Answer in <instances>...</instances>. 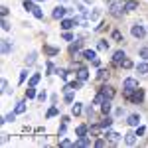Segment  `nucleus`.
I'll return each instance as SVG.
<instances>
[{"mask_svg": "<svg viewBox=\"0 0 148 148\" xmlns=\"http://www.w3.org/2000/svg\"><path fill=\"white\" fill-rule=\"evenodd\" d=\"M59 144H61V146H73V142H71V140H67V138H63Z\"/></svg>", "mask_w": 148, "mask_h": 148, "instance_id": "38", "label": "nucleus"}, {"mask_svg": "<svg viewBox=\"0 0 148 148\" xmlns=\"http://www.w3.org/2000/svg\"><path fill=\"white\" fill-rule=\"evenodd\" d=\"M142 134H144V128H142V126H138V130H136V136H142Z\"/></svg>", "mask_w": 148, "mask_h": 148, "instance_id": "44", "label": "nucleus"}, {"mask_svg": "<svg viewBox=\"0 0 148 148\" xmlns=\"http://www.w3.org/2000/svg\"><path fill=\"white\" fill-rule=\"evenodd\" d=\"M2 91H4V93H8V81H6V79L2 81Z\"/></svg>", "mask_w": 148, "mask_h": 148, "instance_id": "41", "label": "nucleus"}, {"mask_svg": "<svg viewBox=\"0 0 148 148\" xmlns=\"http://www.w3.org/2000/svg\"><path fill=\"white\" fill-rule=\"evenodd\" d=\"M32 12H34V16H36V18H38V20H42V18H44V12L40 10V8H34V10H32Z\"/></svg>", "mask_w": 148, "mask_h": 148, "instance_id": "29", "label": "nucleus"}, {"mask_svg": "<svg viewBox=\"0 0 148 148\" xmlns=\"http://www.w3.org/2000/svg\"><path fill=\"white\" fill-rule=\"evenodd\" d=\"M97 77H99V81H105V79H107V77H109V71H107V69H101Z\"/></svg>", "mask_w": 148, "mask_h": 148, "instance_id": "23", "label": "nucleus"}, {"mask_svg": "<svg viewBox=\"0 0 148 148\" xmlns=\"http://www.w3.org/2000/svg\"><path fill=\"white\" fill-rule=\"evenodd\" d=\"M111 14L119 18V16L123 14V4H121V2H113V4H111Z\"/></svg>", "mask_w": 148, "mask_h": 148, "instance_id": "2", "label": "nucleus"}, {"mask_svg": "<svg viewBox=\"0 0 148 148\" xmlns=\"http://www.w3.org/2000/svg\"><path fill=\"white\" fill-rule=\"evenodd\" d=\"M44 51H46L47 56H56L59 49H56V47H49V46H44Z\"/></svg>", "mask_w": 148, "mask_h": 148, "instance_id": "19", "label": "nucleus"}, {"mask_svg": "<svg viewBox=\"0 0 148 148\" xmlns=\"http://www.w3.org/2000/svg\"><path fill=\"white\" fill-rule=\"evenodd\" d=\"M107 136H109V140H111V142H119V134H116V132H109Z\"/></svg>", "mask_w": 148, "mask_h": 148, "instance_id": "31", "label": "nucleus"}, {"mask_svg": "<svg viewBox=\"0 0 148 148\" xmlns=\"http://www.w3.org/2000/svg\"><path fill=\"white\" fill-rule=\"evenodd\" d=\"M40 77H42L40 73H34V75H32V79H30V85L36 87V85H38V81H40Z\"/></svg>", "mask_w": 148, "mask_h": 148, "instance_id": "20", "label": "nucleus"}, {"mask_svg": "<svg viewBox=\"0 0 148 148\" xmlns=\"http://www.w3.org/2000/svg\"><path fill=\"white\" fill-rule=\"evenodd\" d=\"M79 46H81V42H77V44H73V46L69 47V51H71V53H75V51L79 49Z\"/></svg>", "mask_w": 148, "mask_h": 148, "instance_id": "37", "label": "nucleus"}, {"mask_svg": "<svg viewBox=\"0 0 148 148\" xmlns=\"http://www.w3.org/2000/svg\"><path fill=\"white\" fill-rule=\"evenodd\" d=\"M63 16H65V8H63V6H57L56 10H53V18L59 20V18H63Z\"/></svg>", "mask_w": 148, "mask_h": 148, "instance_id": "9", "label": "nucleus"}, {"mask_svg": "<svg viewBox=\"0 0 148 148\" xmlns=\"http://www.w3.org/2000/svg\"><path fill=\"white\" fill-rule=\"evenodd\" d=\"M140 56L144 57V59H148V47H144V49H140Z\"/></svg>", "mask_w": 148, "mask_h": 148, "instance_id": "40", "label": "nucleus"}, {"mask_svg": "<svg viewBox=\"0 0 148 148\" xmlns=\"http://www.w3.org/2000/svg\"><path fill=\"white\" fill-rule=\"evenodd\" d=\"M101 125H103V128H109V126L113 125V119H111V116H107V119H103V123H101Z\"/></svg>", "mask_w": 148, "mask_h": 148, "instance_id": "24", "label": "nucleus"}, {"mask_svg": "<svg viewBox=\"0 0 148 148\" xmlns=\"http://www.w3.org/2000/svg\"><path fill=\"white\" fill-rule=\"evenodd\" d=\"M87 77H89V71H87L85 67H79V73H77V79H79V81H85Z\"/></svg>", "mask_w": 148, "mask_h": 148, "instance_id": "10", "label": "nucleus"}, {"mask_svg": "<svg viewBox=\"0 0 148 148\" xmlns=\"http://www.w3.org/2000/svg\"><path fill=\"white\" fill-rule=\"evenodd\" d=\"M10 49H12L10 42H6V40H4V42H2V53H8V51H10Z\"/></svg>", "mask_w": 148, "mask_h": 148, "instance_id": "21", "label": "nucleus"}, {"mask_svg": "<svg viewBox=\"0 0 148 148\" xmlns=\"http://www.w3.org/2000/svg\"><path fill=\"white\" fill-rule=\"evenodd\" d=\"M83 56H85V59H89V61H93V59H95V57H97V53H95V51H93V49H87V51H85V53H83Z\"/></svg>", "mask_w": 148, "mask_h": 148, "instance_id": "18", "label": "nucleus"}, {"mask_svg": "<svg viewBox=\"0 0 148 148\" xmlns=\"http://www.w3.org/2000/svg\"><path fill=\"white\" fill-rule=\"evenodd\" d=\"M26 97H28V99H34V97H36V91H34V87H32V85L26 89Z\"/></svg>", "mask_w": 148, "mask_h": 148, "instance_id": "22", "label": "nucleus"}, {"mask_svg": "<svg viewBox=\"0 0 148 148\" xmlns=\"http://www.w3.org/2000/svg\"><path fill=\"white\" fill-rule=\"evenodd\" d=\"M101 128H103V125H93L91 126V132H93V134H99V132H101Z\"/></svg>", "mask_w": 148, "mask_h": 148, "instance_id": "30", "label": "nucleus"}, {"mask_svg": "<svg viewBox=\"0 0 148 148\" xmlns=\"http://www.w3.org/2000/svg\"><path fill=\"white\" fill-rule=\"evenodd\" d=\"M24 111H26V103H18V105H16V113H24Z\"/></svg>", "mask_w": 148, "mask_h": 148, "instance_id": "26", "label": "nucleus"}, {"mask_svg": "<svg viewBox=\"0 0 148 148\" xmlns=\"http://www.w3.org/2000/svg\"><path fill=\"white\" fill-rule=\"evenodd\" d=\"M24 8H26V10H34L36 6H34V2H32V0H26V2H24Z\"/></svg>", "mask_w": 148, "mask_h": 148, "instance_id": "27", "label": "nucleus"}, {"mask_svg": "<svg viewBox=\"0 0 148 148\" xmlns=\"http://www.w3.org/2000/svg\"><path fill=\"white\" fill-rule=\"evenodd\" d=\"M87 132V126H77V136H85Z\"/></svg>", "mask_w": 148, "mask_h": 148, "instance_id": "33", "label": "nucleus"}, {"mask_svg": "<svg viewBox=\"0 0 148 148\" xmlns=\"http://www.w3.org/2000/svg\"><path fill=\"white\" fill-rule=\"evenodd\" d=\"M65 101H67V103L73 101V93H67V95H65Z\"/></svg>", "mask_w": 148, "mask_h": 148, "instance_id": "42", "label": "nucleus"}, {"mask_svg": "<svg viewBox=\"0 0 148 148\" xmlns=\"http://www.w3.org/2000/svg\"><path fill=\"white\" fill-rule=\"evenodd\" d=\"M73 24H75V20H63L61 22V28L63 30H69V28H73Z\"/></svg>", "mask_w": 148, "mask_h": 148, "instance_id": "17", "label": "nucleus"}, {"mask_svg": "<svg viewBox=\"0 0 148 148\" xmlns=\"http://www.w3.org/2000/svg\"><path fill=\"white\" fill-rule=\"evenodd\" d=\"M14 119H16V114L12 113V114H6V116H4V121H2V123H12V121H14Z\"/></svg>", "mask_w": 148, "mask_h": 148, "instance_id": "35", "label": "nucleus"}, {"mask_svg": "<svg viewBox=\"0 0 148 148\" xmlns=\"http://www.w3.org/2000/svg\"><path fill=\"white\" fill-rule=\"evenodd\" d=\"M107 101V97H105V93H99V95H97V97H95V105H103V103Z\"/></svg>", "mask_w": 148, "mask_h": 148, "instance_id": "15", "label": "nucleus"}, {"mask_svg": "<svg viewBox=\"0 0 148 148\" xmlns=\"http://www.w3.org/2000/svg\"><path fill=\"white\" fill-rule=\"evenodd\" d=\"M136 71H138V73H142V75H146V73H148V63H138Z\"/></svg>", "mask_w": 148, "mask_h": 148, "instance_id": "13", "label": "nucleus"}, {"mask_svg": "<svg viewBox=\"0 0 148 148\" xmlns=\"http://www.w3.org/2000/svg\"><path fill=\"white\" fill-rule=\"evenodd\" d=\"M130 32H132V36H134V38H142V36H144V28H142L140 24H134Z\"/></svg>", "mask_w": 148, "mask_h": 148, "instance_id": "3", "label": "nucleus"}, {"mask_svg": "<svg viewBox=\"0 0 148 148\" xmlns=\"http://www.w3.org/2000/svg\"><path fill=\"white\" fill-rule=\"evenodd\" d=\"M125 59H126L125 51H116V53L113 56V61H114V65H121V63H123Z\"/></svg>", "mask_w": 148, "mask_h": 148, "instance_id": "5", "label": "nucleus"}, {"mask_svg": "<svg viewBox=\"0 0 148 148\" xmlns=\"http://www.w3.org/2000/svg\"><path fill=\"white\" fill-rule=\"evenodd\" d=\"M107 47H109V42H107V40H101V42H99V49H101V51H105Z\"/></svg>", "mask_w": 148, "mask_h": 148, "instance_id": "32", "label": "nucleus"}, {"mask_svg": "<svg viewBox=\"0 0 148 148\" xmlns=\"http://www.w3.org/2000/svg\"><path fill=\"white\" fill-rule=\"evenodd\" d=\"M99 16H101V10H99V8H95L93 12H89V20H91V22H97Z\"/></svg>", "mask_w": 148, "mask_h": 148, "instance_id": "11", "label": "nucleus"}, {"mask_svg": "<svg viewBox=\"0 0 148 148\" xmlns=\"http://www.w3.org/2000/svg\"><path fill=\"white\" fill-rule=\"evenodd\" d=\"M57 114V107H51L49 111H47V119H51V116H56Z\"/></svg>", "mask_w": 148, "mask_h": 148, "instance_id": "34", "label": "nucleus"}, {"mask_svg": "<svg viewBox=\"0 0 148 148\" xmlns=\"http://www.w3.org/2000/svg\"><path fill=\"white\" fill-rule=\"evenodd\" d=\"M130 101L132 103H142L144 101V91H142V89H136V93L130 97Z\"/></svg>", "mask_w": 148, "mask_h": 148, "instance_id": "4", "label": "nucleus"}, {"mask_svg": "<svg viewBox=\"0 0 148 148\" xmlns=\"http://www.w3.org/2000/svg\"><path fill=\"white\" fill-rule=\"evenodd\" d=\"M125 142L128 146H134V144H136V132H128L125 136Z\"/></svg>", "mask_w": 148, "mask_h": 148, "instance_id": "6", "label": "nucleus"}, {"mask_svg": "<svg viewBox=\"0 0 148 148\" xmlns=\"http://www.w3.org/2000/svg\"><path fill=\"white\" fill-rule=\"evenodd\" d=\"M121 38H123V36H121V32H119V30H114V32H113V40H116V42H119Z\"/></svg>", "mask_w": 148, "mask_h": 148, "instance_id": "39", "label": "nucleus"}, {"mask_svg": "<svg viewBox=\"0 0 148 148\" xmlns=\"http://www.w3.org/2000/svg\"><path fill=\"white\" fill-rule=\"evenodd\" d=\"M126 123H128L130 126H138V123H140V114H130Z\"/></svg>", "mask_w": 148, "mask_h": 148, "instance_id": "7", "label": "nucleus"}, {"mask_svg": "<svg viewBox=\"0 0 148 148\" xmlns=\"http://www.w3.org/2000/svg\"><path fill=\"white\" fill-rule=\"evenodd\" d=\"M71 113H73V114H79V113H81V103H75V105H73Z\"/></svg>", "mask_w": 148, "mask_h": 148, "instance_id": "28", "label": "nucleus"}, {"mask_svg": "<svg viewBox=\"0 0 148 148\" xmlns=\"http://www.w3.org/2000/svg\"><path fill=\"white\" fill-rule=\"evenodd\" d=\"M121 65H123L125 69H130V67H132V61H130V59H125V61H123Z\"/></svg>", "mask_w": 148, "mask_h": 148, "instance_id": "36", "label": "nucleus"}, {"mask_svg": "<svg viewBox=\"0 0 148 148\" xmlns=\"http://www.w3.org/2000/svg\"><path fill=\"white\" fill-rule=\"evenodd\" d=\"M101 109H103V113H105V114H109V113H111V101L107 99V101L101 105Z\"/></svg>", "mask_w": 148, "mask_h": 148, "instance_id": "16", "label": "nucleus"}, {"mask_svg": "<svg viewBox=\"0 0 148 148\" xmlns=\"http://www.w3.org/2000/svg\"><path fill=\"white\" fill-rule=\"evenodd\" d=\"M26 75H28V71H22V73H20V83H24V79H26Z\"/></svg>", "mask_w": 148, "mask_h": 148, "instance_id": "43", "label": "nucleus"}, {"mask_svg": "<svg viewBox=\"0 0 148 148\" xmlns=\"http://www.w3.org/2000/svg\"><path fill=\"white\" fill-rule=\"evenodd\" d=\"M101 91L105 93V97H107V99H113V97H114V91H113V87H103Z\"/></svg>", "mask_w": 148, "mask_h": 148, "instance_id": "12", "label": "nucleus"}, {"mask_svg": "<svg viewBox=\"0 0 148 148\" xmlns=\"http://www.w3.org/2000/svg\"><path fill=\"white\" fill-rule=\"evenodd\" d=\"M89 144H91V140L87 136H79V142H77L75 146H89Z\"/></svg>", "mask_w": 148, "mask_h": 148, "instance_id": "14", "label": "nucleus"}, {"mask_svg": "<svg viewBox=\"0 0 148 148\" xmlns=\"http://www.w3.org/2000/svg\"><path fill=\"white\" fill-rule=\"evenodd\" d=\"M123 87H125V97H126V99H130V97H132V91H136V89H138V81L132 79V77H128V79L125 81Z\"/></svg>", "mask_w": 148, "mask_h": 148, "instance_id": "1", "label": "nucleus"}, {"mask_svg": "<svg viewBox=\"0 0 148 148\" xmlns=\"http://www.w3.org/2000/svg\"><path fill=\"white\" fill-rule=\"evenodd\" d=\"M136 8H138V2H134V0H128V2L125 4V10L126 12H134Z\"/></svg>", "mask_w": 148, "mask_h": 148, "instance_id": "8", "label": "nucleus"}, {"mask_svg": "<svg viewBox=\"0 0 148 148\" xmlns=\"http://www.w3.org/2000/svg\"><path fill=\"white\" fill-rule=\"evenodd\" d=\"M36 61V51H32V53H30V56L26 57V63H28V65H32V63H34Z\"/></svg>", "mask_w": 148, "mask_h": 148, "instance_id": "25", "label": "nucleus"}]
</instances>
